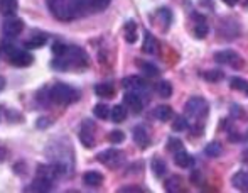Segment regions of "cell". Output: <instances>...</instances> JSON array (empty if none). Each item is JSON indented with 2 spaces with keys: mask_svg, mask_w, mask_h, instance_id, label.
Segmentation results:
<instances>
[{
  "mask_svg": "<svg viewBox=\"0 0 248 193\" xmlns=\"http://www.w3.org/2000/svg\"><path fill=\"white\" fill-rule=\"evenodd\" d=\"M47 9L61 22H69L85 16L81 0H46Z\"/></svg>",
  "mask_w": 248,
  "mask_h": 193,
  "instance_id": "1",
  "label": "cell"
},
{
  "mask_svg": "<svg viewBox=\"0 0 248 193\" xmlns=\"http://www.w3.org/2000/svg\"><path fill=\"white\" fill-rule=\"evenodd\" d=\"M52 68L58 71H68L69 68L85 70L88 66V56L78 46H68L66 53L62 56H56L52 59Z\"/></svg>",
  "mask_w": 248,
  "mask_h": 193,
  "instance_id": "2",
  "label": "cell"
},
{
  "mask_svg": "<svg viewBox=\"0 0 248 193\" xmlns=\"http://www.w3.org/2000/svg\"><path fill=\"white\" fill-rule=\"evenodd\" d=\"M47 98L56 105H69L79 100V92L73 88V87L64 85V83H54L47 90Z\"/></svg>",
  "mask_w": 248,
  "mask_h": 193,
  "instance_id": "3",
  "label": "cell"
},
{
  "mask_svg": "<svg viewBox=\"0 0 248 193\" xmlns=\"http://www.w3.org/2000/svg\"><path fill=\"white\" fill-rule=\"evenodd\" d=\"M184 112H186V119L194 122H198L199 125H202V121L206 119L209 112L208 102L202 97H191L189 100L186 102V107H184Z\"/></svg>",
  "mask_w": 248,
  "mask_h": 193,
  "instance_id": "4",
  "label": "cell"
},
{
  "mask_svg": "<svg viewBox=\"0 0 248 193\" xmlns=\"http://www.w3.org/2000/svg\"><path fill=\"white\" fill-rule=\"evenodd\" d=\"M7 53V59H9L10 65L19 66V68H26V66L32 65L34 58L29 51H24V49H19L16 46H7L5 48Z\"/></svg>",
  "mask_w": 248,
  "mask_h": 193,
  "instance_id": "5",
  "label": "cell"
},
{
  "mask_svg": "<svg viewBox=\"0 0 248 193\" xmlns=\"http://www.w3.org/2000/svg\"><path fill=\"white\" fill-rule=\"evenodd\" d=\"M96 159L107 168H110V170H117V168H120L125 163V154L118 149H107L103 153H100L96 156Z\"/></svg>",
  "mask_w": 248,
  "mask_h": 193,
  "instance_id": "6",
  "label": "cell"
},
{
  "mask_svg": "<svg viewBox=\"0 0 248 193\" xmlns=\"http://www.w3.org/2000/svg\"><path fill=\"white\" fill-rule=\"evenodd\" d=\"M124 88L127 92H135L142 97H147V93L150 92L149 82H145L142 76H127V78H124Z\"/></svg>",
  "mask_w": 248,
  "mask_h": 193,
  "instance_id": "7",
  "label": "cell"
},
{
  "mask_svg": "<svg viewBox=\"0 0 248 193\" xmlns=\"http://www.w3.org/2000/svg\"><path fill=\"white\" fill-rule=\"evenodd\" d=\"M215 61L219 65H228L233 68L240 70L243 66V59L240 58V54H236L235 51H219L215 54Z\"/></svg>",
  "mask_w": 248,
  "mask_h": 193,
  "instance_id": "8",
  "label": "cell"
},
{
  "mask_svg": "<svg viewBox=\"0 0 248 193\" xmlns=\"http://www.w3.org/2000/svg\"><path fill=\"white\" fill-rule=\"evenodd\" d=\"M95 131H96V127L92 121H83L81 129H79V141L83 142L85 147H93L96 144Z\"/></svg>",
  "mask_w": 248,
  "mask_h": 193,
  "instance_id": "9",
  "label": "cell"
},
{
  "mask_svg": "<svg viewBox=\"0 0 248 193\" xmlns=\"http://www.w3.org/2000/svg\"><path fill=\"white\" fill-rule=\"evenodd\" d=\"M22 31H24V22L20 19H16V17H10V19H7L5 22H3V26H2V33H3V36H5L7 39H14V37L19 36Z\"/></svg>",
  "mask_w": 248,
  "mask_h": 193,
  "instance_id": "10",
  "label": "cell"
},
{
  "mask_svg": "<svg viewBox=\"0 0 248 193\" xmlns=\"http://www.w3.org/2000/svg\"><path fill=\"white\" fill-rule=\"evenodd\" d=\"M124 105L134 114H140L144 108V97L135 92H127L124 95Z\"/></svg>",
  "mask_w": 248,
  "mask_h": 193,
  "instance_id": "11",
  "label": "cell"
},
{
  "mask_svg": "<svg viewBox=\"0 0 248 193\" xmlns=\"http://www.w3.org/2000/svg\"><path fill=\"white\" fill-rule=\"evenodd\" d=\"M52 187H54V181L47 180V178H44V176H37L36 180L26 188V192L47 193V192H52Z\"/></svg>",
  "mask_w": 248,
  "mask_h": 193,
  "instance_id": "12",
  "label": "cell"
},
{
  "mask_svg": "<svg viewBox=\"0 0 248 193\" xmlns=\"http://www.w3.org/2000/svg\"><path fill=\"white\" fill-rule=\"evenodd\" d=\"M111 0H81L83 5V12L85 14H96L105 10L110 5Z\"/></svg>",
  "mask_w": 248,
  "mask_h": 193,
  "instance_id": "13",
  "label": "cell"
},
{
  "mask_svg": "<svg viewBox=\"0 0 248 193\" xmlns=\"http://www.w3.org/2000/svg\"><path fill=\"white\" fill-rule=\"evenodd\" d=\"M134 141L135 144L142 149H145L149 144H150V138H149V132L144 125H135L134 127Z\"/></svg>",
  "mask_w": 248,
  "mask_h": 193,
  "instance_id": "14",
  "label": "cell"
},
{
  "mask_svg": "<svg viewBox=\"0 0 248 193\" xmlns=\"http://www.w3.org/2000/svg\"><path fill=\"white\" fill-rule=\"evenodd\" d=\"M172 156H174V163H176L179 168H191L194 164V159L186 153V149H184V147L174 151Z\"/></svg>",
  "mask_w": 248,
  "mask_h": 193,
  "instance_id": "15",
  "label": "cell"
},
{
  "mask_svg": "<svg viewBox=\"0 0 248 193\" xmlns=\"http://www.w3.org/2000/svg\"><path fill=\"white\" fill-rule=\"evenodd\" d=\"M154 20L159 24L160 29H167V27L170 26V22H172V14H170L169 9L162 7V9H159L155 12V17H154Z\"/></svg>",
  "mask_w": 248,
  "mask_h": 193,
  "instance_id": "16",
  "label": "cell"
},
{
  "mask_svg": "<svg viewBox=\"0 0 248 193\" xmlns=\"http://www.w3.org/2000/svg\"><path fill=\"white\" fill-rule=\"evenodd\" d=\"M232 185L240 192H248V171L242 170V171H238V173L233 175Z\"/></svg>",
  "mask_w": 248,
  "mask_h": 193,
  "instance_id": "17",
  "label": "cell"
},
{
  "mask_svg": "<svg viewBox=\"0 0 248 193\" xmlns=\"http://www.w3.org/2000/svg\"><path fill=\"white\" fill-rule=\"evenodd\" d=\"M83 183L86 187H92V188H96L103 183V175L98 173V171H86L83 175Z\"/></svg>",
  "mask_w": 248,
  "mask_h": 193,
  "instance_id": "18",
  "label": "cell"
},
{
  "mask_svg": "<svg viewBox=\"0 0 248 193\" xmlns=\"http://www.w3.org/2000/svg\"><path fill=\"white\" fill-rule=\"evenodd\" d=\"M142 49H144V53H147V54H155L157 49H159L157 39L149 31H144V46H142Z\"/></svg>",
  "mask_w": 248,
  "mask_h": 193,
  "instance_id": "19",
  "label": "cell"
},
{
  "mask_svg": "<svg viewBox=\"0 0 248 193\" xmlns=\"http://www.w3.org/2000/svg\"><path fill=\"white\" fill-rule=\"evenodd\" d=\"M17 0H0V14L5 17H14L17 12Z\"/></svg>",
  "mask_w": 248,
  "mask_h": 193,
  "instance_id": "20",
  "label": "cell"
},
{
  "mask_svg": "<svg viewBox=\"0 0 248 193\" xmlns=\"http://www.w3.org/2000/svg\"><path fill=\"white\" fill-rule=\"evenodd\" d=\"M194 19H196V26H194V34H196L198 37H206L208 36V22H206V19L202 16H199V14H194Z\"/></svg>",
  "mask_w": 248,
  "mask_h": 193,
  "instance_id": "21",
  "label": "cell"
},
{
  "mask_svg": "<svg viewBox=\"0 0 248 193\" xmlns=\"http://www.w3.org/2000/svg\"><path fill=\"white\" fill-rule=\"evenodd\" d=\"M124 34H125V41L130 44H134L137 41V24L134 20H128L124 27Z\"/></svg>",
  "mask_w": 248,
  "mask_h": 193,
  "instance_id": "22",
  "label": "cell"
},
{
  "mask_svg": "<svg viewBox=\"0 0 248 193\" xmlns=\"http://www.w3.org/2000/svg\"><path fill=\"white\" fill-rule=\"evenodd\" d=\"M164 188H166V192H169V193L181 192V190H183V181H181L179 176L172 175V176H169L166 180V183H164Z\"/></svg>",
  "mask_w": 248,
  "mask_h": 193,
  "instance_id": "23",
  "label": "cell"
},
{
  "mask_svg": "<svg viewBox=\"0 0 248 193\" xmlns=\"http://www.w3.org/2000/svg\"><path fill=\"white\" fill-rule=\"evenodd\" d=\"M47 43V36L44 34H37V36H32L24 43L26 49H37V48H43L44 44Z\"/></svg>",
  "mask_w": 248,
  "mask_h": 193,
  "instance_id": "24",
  "label": "cell"
},
{
  "mask_svg": "<svg viewBox=\"0 0 248 193\" xmlns=\"http://www.w3.org/2000/svg\"><path fill=\"white\" fill-rule=\"evenodd\" d=\"M110 117H111V121H113L115 124H120V122H124L125 119H127V107H125V105H115V107L111 108Z\"/></svg>",
  "mask_w": 248,
  "mask_h": 193,
  "instance_id": "25",
  "label": "cell"
},
{
  "mask_svg": "<svg viewBox=\"0 0 248 193\" xmlns=\"http://www.w3.org/2000/svg\"><path fill=\"white\" fill-rule=\"evenodd\" d=\"M154 115H155L160 122H167L172 119V108H170L169 105H159V107L154 110Z\"/></svg>",
  "mask_w": 248,
  "mask_h": 193,
  "instance_id": "26",
  "label": "cell"
},
{
  "mask_svg": "<svg viewBox=\"0 0 248 193\" xmlns=\"http://www.w3.org/2000/svg\"><path fill=\"white\" fill-rule=\"evenodd\" d=\"M95 93L101 98H111L115 95V88L111 83H100L95 87Z\"/></svg>",
  "mask_w": 248,
  "mask_h": 193,
  "instance_id": "27",
  "label": "cell"
},
{
  "mask_svg": "<svg viewBox=\"0 0 248 193\" xmlns=\"http://www.w3.org/2000/svg\"><path fill=\"white\" fill-rule=\"evenodd\" d=\"M150 166H152V171H154V175L155 176H164V175L167 173V164L164 163L160 158H154L152 159V163H150Z\"/></svg>",
  "mask_w": 248,
  "mask_h": 193,
  "instance_id": "28",
  "label": "cell"
},
{
  "mask_svg": "<svg viewBox=\"0 0 248 193\" xmlns=\"http://www.w3.org/2000/svg\"><path fill=\"white\" fill-rule=\"evenodd\" d=\"M137 65L140 66V70L144 71V75L149 76V78L159 76V70H157V66L152 65V63H149V61H137Z\"/></svg>",
  "mask_w": 248,
  "mask_h": 193,
  "instance_id": "29",
  "label": "cell"
},
{
  "mask_svg": "<svg viewBox=\"0 0 248 193\" xmlns=\"http://www.w3.org/2000/svg\"><path fill=\"white\" fill-rule=\"evenodd\" d=\"M230 87H232L233 90H238V92L245 93V95L248 97V82H247V80L235 76V78L230 80Z\"/></svg>",
  "mask_w": 248,
  "mask_h": 193,
  "instance_id": "30",
  "label": "cell"
},
{
  "mask_svg": "<svg viewBox=\"0 0 248 193\" xmlns=\"http://www.w3.org/2000/svg\"><path fill=\"white\" fill-rule=\"evenodd\" d=\"M155 90H157V93H159V97H162V98H169L172 95V85H170L169 82H159Z\"/></svg>",
  "mask_w": 248,
  "mask_h": 193,
  "instance_id": "31",
  "label": "cell"
},
{
  "mask_svg": "<svg viewBox=\"0 0 248 193\" xmlns=\"http://www.w3.org/2000/svg\"><path fill=\"white\" fill-rule=\"evenodd\" d=\"M204 153H206V156H209V158H218L219 154H221V144H219V142H209V144L204 147Z\"/></svg>",
  "mask_w": 248,
  "mask_h": 193,
  "instance_id": "32",
  "label": "cell"
},
{
  "mask_svg": "<svg viewBox=\"0 0 248 193\" xmlns=\"http://www.w3.org/2000/svg\"><path fill=\"white\" fill-rule=\"evenodd\" d=\"M93 112H95V115L98 119H101V121H105V119H108L110 117V114H111V110L107 107L105 104H98V105H95V108H93Z\"/></svg>",
  "mask_w": 248,
  "mask_h": 193,
  "instance_id": "33",
  "label": "cell"
},
{
  "mask_svg": "<svg viewBox=\"0 0 248 193\" xmlns=\"http://www.w3.org/2000/svg\"><path fill=\"white\" fill-rule=\"evenodd\" d=\"M202 76H204V80L206 82H211V83H216V82H219V80L223 78V71L221 70H211V71H206V73H202Z\"/></svg>",
  "mask_w": 248,
  "mask_h": 193,
  "instance_id": "34",
  "label": "cell"
},
{
  "mask_svg": "<svg viewBox=\"0 0 248 193\" xmlns=\"http://www.w3.org/2000/svg\"><path fill=\"white\" fill-rule=\"evenodd\" d=\"M108 141H110L111 144H120V142L125 141V134L122 131H113L108 134Z\"/></svg>",
  "mask_w": 248,
  "mask_h": 193,
  "instance_id": "35",
  "label": "cell"
},
{
  "mask_svg": "<svg viewBox=\"0 0 248 193\" xmlns=\"http://www.w3.org/2000/svg\"><path fill=\"white\" fill-rule=\"evenodd\" d=\"M184 129H187V119L176 117V121H174V124H172V131L181 132V131H184Z\"/></svg>",
  "mask_w": 248,
  "mask_h": 193,
  "instance_id": "36",
  "label": "cell"
},
{
  "mask_svg": "<svg viewBox=\"0 0 248 193\" xmlns=\"http://www.w3.org/2000/svg\"><path fill=\"white\" fill-rule=\"evenodd\" d=\"M181 147H184V146H183V142H181L177 138H170L169 142H167V149H169L170 153H174V151L181 149Z\"/></svg>",
  "mask_w": 248,
  "mask_h": 193,
  "instance_id": "37",
  "label": "cell"
},
{
  "mask_svg": "<svg viewBox=\"0 0 248 193\" xmlns=\"http://www.w3.org/2000/svg\"><path fill=\"white\" fill-rule=\"evenodd\" d=\"M120 192H142L139 187H125V188H122Z\"/></svg>",
  "mask_w": 248,
  "mask_h": 193,
  "instance_id": "38",
  "label": "cell"
},
{
  "mask_svg": "<svg viewBox=\"0 0 248 193\" xmlns=\"http://www.w3.org/2000/svg\"><path fill=\"white\" fill-rule=\"evenodd\" d=\"M223 2H225V3H226V5L233 7V5H236V2H238V0H223Z\"/></svg>",
  "mask_w": 248,
  "mask_h": 193,
  "instance_id": "39",
  "label": "cell"
},
{
  "mask_svg": "<svg viewBox=\"0 0 248 193\" xmlns=\"http://www.w3.org/2000/svg\"><path fill=\"white\" fill-rule=\"evenodd\" d=\"M3 87H5V82H3V78H2V76H0V90H2Z\"/></svg>",
  "mask_w": 248,
  "mask_h": 193,
  "instance_id": "40",
  "label": "cell"
},
{
  "mask_svg": "<svg viewBox=\"0 0 248 193\" xmlns=\"http://www.w3.org/2000/svg\"><path fill=\"white\" fill-rule=\"evenodd\" d=\"M243 161H247V163H248V149L243 153Z\"/></svg>",
  "mask_w": 248,
  "mask_h": 193,
  "instance_id": "41",
  "label": "cell"
}]
</instances>
